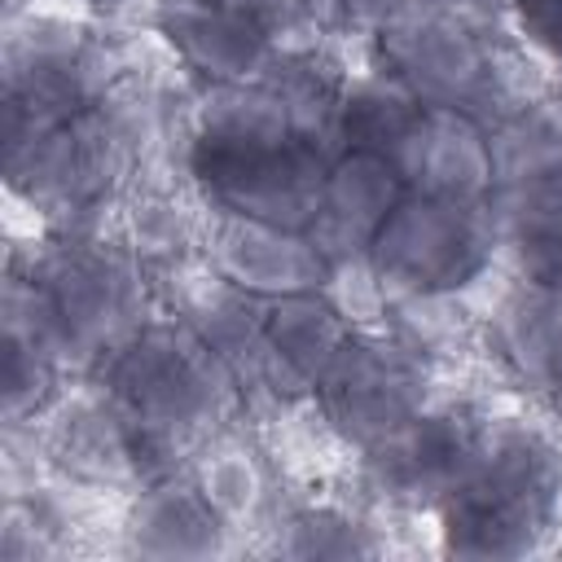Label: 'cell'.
Listing matches in <instances>:
<instances>
[{"mask_svg": "<svg viewBox=\"0 0 562 562\" xmlns=\"http://www.w3.org/2000/svg\"><path fill=\"white\" fill-rule=\"evenodd\" d=\"M233 527L215 514V505L202 496L193 474L158 479L140 487L127 522H123V544L127 553L140 558H162V562H184V558H215L228 549Z\"/></svg>", "mask_w": 562, "mask_h": 562, "instance_id": "obj_14", "label": "cell"}, {"mask_svg": "<svg viewBox=\"0 0 562 562\" xmlns=\"http://www.w3.org/2000/svg\"><path fill=\"white\" fill-rule=\"evenodd\" d=\"M31 281L53 307L75 364L105 360L145 325V263L123 237L70 233L31 268Z\"/></svg>", "mask_w": 562, "mask_h": 562, "instance_id": "obj_4", "label": "cell"}, {"mask_svg": "<svg viewBox=\"0 0 562 562\" xmlns=\"http://www.w3.org/2000/svg\"><path fill=\"white\" fill-rule=\"evenodd\" d=\"M347 338L351 316L329 290L268 299L259 334V382L277 395H316Z\"/></svg>", "mask_w": 562, "mask_h": 562, "instance_id": "obj_11", "label": "cell"}, {"mask_svg": "<svg viewBox=\"0 0 562 562\" xmlns=\"http://www.w3.org/2000/svg\"><path fill=\"white\" fill-rule=\"evenodd\" d=\"M334 154L321 149L316 140H285L281 149H268L259 158L220 167L211 176H202V193L215 211H237L263 224H281V228H299L312 233L316 215H321V193H325V171H329Z\"/></svg>", "mask_w": 562, "mask_h": 562, "instance_id": "obj_9", "label": "cell"}, {"mask_svg": "<svg viewBox=\"0 0 562 562\" xmlns=\"http://www.w3.org/2000/svg\"><path fill=\"white\" fill-rule=\"evenodd\" d=\"M351 4H356V18H360V22L382 26V22H391V18L408 13V9H417L422 0H351Z\"/></svg>", "mask_w": 562, "mask_h": 562, "instance_id": "obj_24", "label": "cell"}, {"mask_svg": "<svg viewBox=\"0 0 562 562\" xmlns=\"http://www.w3.org/2000/svg\"><path fill=\"white\" fill-rule=\"evenodd\" d=\"M422 110L426 105L386 70L351 75V83L342 92V110H338V154L342 149H373V154H386L395 162L404 140L413 136Z\"/></svg>", "mask_w": 562, "mask_h": 562, "instance_id": "obj_17", "label": "cell"}, {"mask_svg": "<svg viewBox=\"0 0 562 562\" xmlns=\"http://www.w3.org/2000/svg\"><path fill=\"white\" fill-rule=\"evenodd\" d=\"M492 422L470 408H422L413 422L378 439L369 452V474L378 492L408 505H443L479 465Z\"/></svg>", "mask_w": 562, "mask_h": 562, "instance_id": "obj_7", "label": "cell"}, {"mask_svg": "<svg viewBox=\"0 0 562 562\" xmlns=\"http://www.w3.org/2000/svg\"><path fill=\"white\" fill-rule=\"evenodd\" d=\"M233 386L228 360L184 316L145 321L105 356V395L132 422L140 487L176 474V457L224 417Z\"/></svg>", "mask_w": 562, "mask_h": 562, "instance_id": "obj_1", "label": "cell"}, {"mask_svg": "<svg viewBox=\"0 0 562 562\" xmlns=\"http://www.w3.org/2000/svg\"><path fill=\"white\" fill-rule=\"evenodd\" d=\"M277 549L290 558H364L378 553V540L360 518L329 505H312L285 518Z\"/></svg>", "mask_w": 562, "mask_h": 562, "instance_id": "obj_20", "label": "cell"}, {"mask_svg": "<svg viewBox=\"0 0 562 562\" xmlns=\"http://www.w3.org/2000/svg\"><path fill=\"white\" fill-rule=\"evenodd\" d=\"M562 496V457L540 430L492 426L474 474L439 505L452 553L514 558L531 553Z\"/></svg>", "mask_w": 562, "mask_h": 562, "instance_id": "obj_2", "label": "cell"}, {"mask_svg": "<svg viewBox=\"0 0 562 562\" xmlns=\"http://www.w3.org/2000/svg\"><path fill=\"white\" fill-rule=\"evenodd\" d=\"M206 255L220 277L255 299H281L303 290H325L334 263L312 233L263 224L237 211H215L206 220Z\"/></svg>", "mask_w": 562, "mask_h": 562, "instance_id": "obj_8", "label": "cell"}, {"mask_svg": "<svg viewBox=\"0 0 562 562\" xmlns=\"http://www.w3.org/2000/svg\"><path fill=\"white\" fill-rule=\"evenodd\" d=\"M404 184L422 198L487 206L496 189V145L483 119L448 105H426L395 158Z\"/></svg>", "mask_w": 562, "mask_h": 562, "instance_id": "obj_10", "label": "cell"}, {"mask_svg": "<svg viewBox=\"0 0 562 562\" xmlns=\"http://www.w3.org/2000/svg\"><path fill=\"white\" fill-rule=\"evenodd\" d=\"M123 241L140 263H180L198 241V224L171 193L140 189L123 211Z\"/></svg>", "mask_w": 562, "mask_h": 562, "instance_id": "obj_19", "label": "cell"}, {"mask_svg": "<svg viewBox=\"0 0 562 562\" xmlns=\"http://www.w3.org/2000/svg\"><path fill=\"white\" fill-rule=\"evenodd\" d=\"M496 255V215L487 206L404 193L364 250V268L391 299H443L474 281Z\"/></svg>", "mask_w": 562, "mask_h": 562, "instance_id": "obj_3", "label": "cell"}, {"mask_svg": "<svg viewBox=\"0 0 562 562\" xmlns=\"http://www.w3.org/2000/svg\"><path fill=\"white\" fill-rule=\"evenodd\" d=\"M193 483L202 487V496L215 505V514L237 531L246 522L259 518L263 501H268V479H263V465L259 457L246 448V443H233V439H211L198 461H193Z\"/></svg>", "mask_w": 562, "mask_h": 562, "instance_id": "obj_18", "label": "cell"}, {"mask_svg": "<svg viewBox=\"0 0 562 562\" xmlns=\"http://www.w3.org/2000/svg\"><path fill=\"white\" fill-rule=\"evenodd\" d=\"M53 461L83 479V483H140V457H136V435L132 422L123 417V408L105 395H83L75 404H66V413L53 422L48 435Z\"/></svg>", "mask_w": 562, "mask_h": 562, "instance_id": "obj_15", "label": "cell"}, {"mask_svg": "<svg viewBox=\"0 0 562 562\" xmlns=\"http://www.w3.org/2000/svg\"><path fill=\"white\" fill-rule=\"evenodd\" d=\"M158 35L206 83H263L281 57V44L224 0H162Z\"/></svg>", "mask_w": 562, "mask_h": 562, "instance_id": "obj_12", "label": "cell"}, {"mask_svg": "<svg viewBox=\"0 0 562 562\" xmlns=\"http://www.w3.org/2000/svg\"><path fill=\"white\" fill-rule=\"evenodd\" d=\"M518 31L544 57L562 61V0H514Z\"/></svg>", "mask_w": 562, "mask_h": 562, "instance_id": "obj_23", "label": "cell"}, {"mask_svg": "<svg viewBox=\"0 0 562 562\" xmlns=\"http://www.w3.org/2000/svg\"><path fill=\"white\" fill-rule=\"evenodd\" d=\"M426 382L430 373L413 342L351 329L338 360L321 378L316 400L325 422L342 439L373 448L378 439H386L426 408Z\"/></svg>", "mask_w": 562, "mask_h": 562, "instance_id": "obj_6", "label": "cell"}, {"mask_svg": "<svg viewBox=\"0 0 562 562\" xmlns=\"http://www.w3.org/2000/svg\"><path fill=\"white\" fill-rule=\"evenodd\" d=\"M88 9H101V13H114V9H123L127 0H83Z\"/></svg>", "mask_w": 562, "mask_h": 562, "instance_id": "obj_25", "label": "cell"}, {"mask_svg": "<svg viewBox=\"0 0 562 562\" xmlns=\"http://www.w3.org/2000/svg\"><path fill=\"white\" fill-rule=\"evenodd\" d=\"M61 369L66 364H57L48 351H40L22 338H4V417H9V426H22L26 417L48 408V400L57 395Z\"/></svg>", "mask_w": 562, "mask_h": 562, "instance_id": "obj_21", "label": "cell"}, {"mask_svg": "<svg viewBox=\"0 0 562 562\" xmlns=\"http://www.w3.org/2000/svg\"><path fill=\"white\" fill-rule=\"evenodd\" d=\"M228 9H237L250 26H259L268 40H277L281 48H294L312 26L307 4L303 0H224Z\"/></svg>", "mask_w": 562, "mask_h": 562, "instance_id": "obj_22", "label": "cell"}, {"mask_svg": "<svg viewBox=\"0 0 562 562\" xmlns=\"http://www.w3.org/2000/svg\"><path fill=\"white\" fill-rule=\"evenodd\" d=\"M501 351L531 391L562 408V290L522 285L501 307Z\"/></svg>", "mask_w": 562, "mask_h": 562, "instance_id": "obj_16", "label": "cell"}, {"mask_svg": "<svg viewBox=\"0 0 562 562\" xmlns=\"http://www.w3.org/2000/svg\"><path fill=\"white\" fill-rule=\"evenodd\" d=\"M158 4H162V0H158Z\"/></svg>", "mask_w": 562, "mask_h": 562, "instance_id": "obj_26", "label": "cell"}, {"mask_svg": "<svg viewBox=\"0 0 562 562\" xmlns=\"http://www.w3.org/2000/svg\"><path fill=\"white\" fill-rule=\"evenodd\" d=\"M408 193L400 167L386 154L373 149H342L334 154L325 171L321 215L312 224V237L329 255V263H364L369 241L386 224V215Z\"/></svg>", "mask_w": 562, "mask_h": 562, "instance_id": "obj_13", "label": "cell"}, {"mask_svg": "<svg viewBox=\"0 0 562 562\" xmlns=\"http://www.w3.org/2000/svg\"><path fill=\"white\" fill-rule=\"evenodd\" d=\"M382 70L400 79L422 105L465 110L474 119L492 114L501 101V57L483 22L443 0H422L417 9L378 26Z\"/></svg>", "mask_w": 562, "mask_h": 562, "instance_id": "obj_5", "label": "cell"}]
</instances>
